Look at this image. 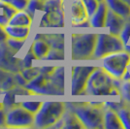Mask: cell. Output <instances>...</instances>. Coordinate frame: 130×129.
I'll use <instances>...</instances> for the list:
<instances>
[{"label":"cell","mask_w":130,"mask_h":129,"mask_svg":"<svg viewBox=\"0 0 130 129\" xmlns=\"http://www.w3.org/2000/svg\"><path fill=\"white\" fill-rule=\"evenodd\" d=\"M7 39H8V34L6 32L5 28L3 26H0V43L6 42Z\"/></svg>","instance_id":"42"},{"label":"cell","mask_w":130,"mask_h":129,"mask_svg":"<svg viewBox=\"0 0 130 129\" xmlns=\"http://www.w3.org/2000/svg\"><path fill=\"white\" fill-rule=\"evenodd\" d=\"M117 114L119 116V118L121 122L122 128L130 129V108L129 106H126L125 103L123 106L119 108L117 111Z\"/></svg>","instance_id":"25"},{"label":"cell","mask_w":130,"mask_h":129,"mask_svg":"<svg viewBox=\"0 0 130 129\" xmlns=\"http://www.w3.org/2000/svg\"><path fill=\"white\" fill-rule=\"evenodd\" d=\"M123 51L126 52V53L130 55V45H128V43L123 44Z\"/></svg>","instance_id":"45"},{"label":"cell","mask_w":130,"mask_h":129,"mask_svg":"<svg viewBox=\"0 0 130 129\" xmlns=\"http://www.w3.org/2000/svg\"><path fill=\"white\" fill-rule=\"evenodd\" d=\"M20 105L29 113L35 115L41 107L42 101H21Z\"/></svg>","instance_id":"29"},{"label":"cell","mask_w":130,"mask_h":129,"mask_svg":"<svg viewBox=\"0 0 130 129\" xmlns=\"http://www.w3.org/2000/svg\"><path fill=\"white\" fill-rule=\"evenodd\" d=\"M125 20L126 19L117 15L116 13L108 9L106 21H105V27H108L111 34L119 36L122 27L124 25Z\"/></svg>","instance_id":"15"},{"label":"cell","mask_w":130,"mask_h":129,"mask_svg":"<svg viewBox=\"0 0 130 129\" xmlns=\"http://www.w3.org/2000/svg\"><path fill=\"white\" fill-rule=\"evenodd\" d=\"M26 89L29 90L31 95H58L59 92L54 88L50 82L49 75L39 73L34 79L27 82Z\"/></svg>","instance_id":"11"},{"label":"cell","mask_w":130,"mask_h":129,"mask_svg":"<svg viewBox=\"0 0 130 129\" xmlns=\"http://www.w3.org/2000/svg\"><path fill=\"white\" fill-rule=\"evenodd\" d=\"M96 66L93 65H76L72 66L71 70V94L86 95L85 87L92 71Z\"/></svg>","instance_id":"9"},{"label":"cell","mask_w":130,"mask_h":129,"mask_svg":"<svg viewBox=\"0 0 130 129\" xmlns=\"http://www.w3.org/2000/svg\"><path fill=\"white\" fill-rule=\"evenodd\" d=\"M4 3L8 4V5L12 6L14 9H16L17 11H22L25 10L27 6V2L28 0H1Z\"/></svg>","instance_id":"33"},{"label":"cell","mask_w":130,"mask_h":129,"mask_svg":"<svg viewBox=\"0 0 130 129\" xmlns=\"http://www.w3.org/2000/svg\"><path fill=\"white\" fill-rule=\"evenodd\" d=\"M130 55L124 51L110 54L101 58L102 69L114 79L121 80L129 64Z\"/></svg>","instance_id":"6"},{"label":"cell","mask_w":130,"mask_h":129,"mask_svg":"<svg viewBox=\"0 0 130 129\" xmlns=\"http://www.w3.org/2000/svg\"><path fill=\"white\" fill-rule=\"evenodd\" d=\"M64 59H65V51L56 50V49H50L49 53L44 57L43 60H45V61H54V60L62 61Z\"/></svg>","instance_id":"27"},{"label":"cell","mask_w":130,"mask_h":129,"mask_svg":"<svg viewBox=\"0 0 130 129\" xmlns=\"http://www.w3.org/2000/svg\"><path fill=\"white\" fill-rule=\"evenodd\" d=\"M108 12V7L105 2H100L98 4L97 9L88 18V21L90 23V27L93 28H102L105 27V21Z\"/></svg>","instance_id":"17"},{"label":"cell","mask_w":130,"mask_h":129,"mask_svg":"<svg viewBox=\"0 0 130 129\" xmlns=\"http://www.w3.org/2000/svg\"><path fill=\"white\" fill-rule=\"evenodd\" d=\"M6 127L29 128L33 127L34 115L19 105L6 111Z\"/></svg>","instance_id":"8"},{"label":"cell","mask_w":130,"mask_h":129,"mask_svg":"<svg viewBox=\"0 0 130 129\" xmlns=\"http://www.w3.org/2000/svg\"><path fill=\"white\" fill-rule=\"evenodd\" d=\"M103 127L106 129H122V125L117 112L108 108H105L103 117Z\"/></svg>","instance_id":"18"},{"label":"cell","mask_w":130,"mask_h":129,"mask_svg":"<svg viewBox=\"0 0 130 129\" xmlns=\"http://www.w3.org/2000/svg\"><path fill=\"white\" fill-rule=\"evenodd\" d=\"M63 125L62 128L64 129H73V128H84L83 124L81 123L80 119L78 118L75 114L70 110L65 109V112L62 115Z\"/></svg>","instance_id":"23"},{"label":"cell","mask_w":130,"mask_h":129,"mask_svg":"<svg viewBox=\"0 0 130 129\" xmlns=\"http://www.w3.org/2000/svg\"><path fill=\"white\" fill-rule=\"evenodd\" d=\"M54 68H55L54 65H44V66H39V72H40L41 74L50 75V74L54 70Z\"/></svg>","instance_id":"39"},{"label":"cell","mask_w":130,"mask_h":129,"mask_svg":"<svg viewBox=\"0 0 130 129\" xmlns=\"http://www.w3.org/2000/svg\"><path fill=\"white\" fill-rule=\"evenodd\" d=\"M50 82L54 88L59 92L60 95L65 94V67L55 66L54 70L49 75Z\"/></svg>","instance_id":"16"},{"label":"cell","mask_w":130,"mask_h":129,"mask_svg":"<svg viewBox=\"0 0 130 129\" xmlns=\"http://www.w3.org/2000/svg\"><path fill=\"white\" fill-rule=\"evenodd\" d=\"M128 106H129V108H130V105H129V104H128Z\"/></svg>","instance_id":"50"},{"label":"cell","mask_w":130,"mask_h":129,"mask_svg":"<svg viewBox=\"0 0 130 129\" xmlns=\"http://www.w3.org/2000/svg\"><path fill=\"white\" fill-rule=\"evenodd\" d=\"M17 54L6 42L0 43V68L13 74L21 72L23 69L22 58L18 57Z\"/></svg>","instance_id":"10"},{"label":"cell","mask_w":130,"mask_h":129,"mask_svg":"<svg viewBox=\"0 0 130 129\" xmlns=\"http://www.w3.org/2000/svg\"><path fill=\"white\" fill-rule=\"evenodd\" d=\"M109 10L113 11L117 15L122 18H128L130 16V6L121 0H104Z\"/></svg>","instance_id":"19"},{"label":"cell","mask_w":130,"mask_h":129,"mask_svg":"<svg viewBox=\"0 0 130 129\" xmlns=\"http://www.w3.org/2000/svg\"><path fill=\"white\" fill-rule=\"evenodd\" d=\"M122 79H123V81H129L130 80V72L129 71H125L124 75L122 77Z\"/></svg>","instance_id":"44"},{"label":"cell","mask_w":130,"mask_h":129,"mask_svg":"<svg viewBox=\"0 0 130 129\" xmlns=\"http://www.w3.org/2000/svg\"><path fill=\"white\" fill-rule=\"evenodd\" d=\"M43 8H44V0H28L27 6L24 11L31 17L32 20H34L35 15H36V12L37 11L43 12Z\"/></svg>","instance_id":"26"},{"label":"cell","mask_w":130,"mask_h":129,"mask_svg":"<svg viewBox=\"0 0 130 129\" xmlns=\"http://www.w3.org/2000/svg\"><path fill=\"white\" fill-rule=\"evenodd\" d=\"M0 11L10 19V18L16 13L17 10L16 9H14L12 6L8 5V4H6V3H4L3 1L0 0Z\"/></svg>","instance_id":"36"},{"label":"cell","mask_w":130,"mask_h":129,"mask_svg":"<svg viewBox=\"0 0 130 129\" xmlns=\"http://www.w3.org/2000/svg\"><path fill=\"white\" fill-rule=\"evenodd\" d=\"M119 90V95L121 96L122 100L126 104L130 105V80L129 81H124L122 84H120Z\"/></svg>","instance_id":"28"},{"label":"cell","mask_w":130,"mask_h":129,"mask_svg":"<svg viewBox=\"0 0 130 129\" xmlns=\"http://www.w3.org/2000/svg\"><path fill=\"white\" fill-rule=\"evenodd\" d=\"M2 95H3V99H2L3 109L7 111L9 109H12V108L20 105L21 102L17 101V97L31 95V93L29 92L28 89H26V87L15 86L14 87H12L11 89L4 92Z\"/></svg>","instance_id":"12"},{"label":"cell","mask_w":130,"mask_h":129,"mask_svg":"<svg viewBox=\"0 0 130 129\" xmlns=\"http://www.w3.org/2000/svg\"><path fill=\"white\" fill-rule=\"evenodd\" d=\"M35 60H37V58L35 57V55L33 54L32 51L29 48L28 51H27L26 53H25V54H24V56L22 58V67H23V68L31 67V66H33V63H34Z\"/></svg>","instance_id":"34"},{"label":"cell","mask_w":130,"mask_h":129,"mask_svg":"<svg viewBox=\"0 0 130 129\" xmlns=\"http://www.w3.org/2000/svg\"><path fill=\"white\" fill-rule=\"evenodd\" d=\"M65 112V103L60 101H44L38 112L34 115L33 127L50 128Z\"/></svg>","instance_id":"3"},{"label":"cell","mask_w":130,"mask_h":129,"mask_svg":"<svg viewBox=\"0 0 130 129\" xmlns=\"http://www.w3.org/2000/svg\"><path fill=\"white\" fill-rule=\"evenodd\" d=\"M128 66H130V60H129V64H128Z\"/></svg>","instance_id":"49"},{"label":"cell","mask_w":130,"mask_h":129,"mask_svg":"<svg viewBox=\"0 0 130 129\" xmlns=\"http://www.w3.org/2000/svg\"><path fill=\"white\" fill-rule=\"evenodd\" d=\"M69 2V14H70L71 24L74 25L76 23L84 22L88 19L87 15V11L82 0H65Z\"/></svg>","instance_id":"13"},{"label":"cell","mask_w":130,"mask_h":129,"mask_svg":"<svg viewBox=\"0 0 130 129\" xmlns=\"http://www.w3.org/2000/svg\"><path fill=\"white\" fill-rule=\"evenodd\" d=\"M96 1H97L98 3H100V2H103L104 0H96Z\"/></svg>","instance_id":"48"},{"label":"cell","mask_w":130,"mask_h":129,"mask_svg":"<svg viewBox=\"0 0 130 129\" xmlns=\"http://www.w3.org/2000/svg\"><path fill=\"white\" fill-rule=\"evenodd\" d=\"M122 2H124V3H126L127 5H129L130 6V0H121Z\"/></svg>","instance_id":"46"},{"label":"cell","mask_w":130,"mask_h":129,"mask_svg":"<svg viewBox=\"0 0 130 129\" xmlns=\"http://www.w3.org/2000/svg\"><path fill=\"white\" fill-rule=\"evenodd\" d=\"M4 28L8 34V37L18 39V40L26 41L30 35V32H31L30 27L28 26H16V25L7 24Z\"/></svg>","instance_id":"20"},{"label":"cell","mask_w":130,"mask_h":129,"mask_svg":"<svg viewBox=\"0 0 130 129\" xmlns=\"http://www.w3.org/2000/svg\"><path fill=\"white\" fill-rule=\"evenodd\" d=\"M125 104V102L123 100H121L120 102H105L104 103V107L108 108V109H111L115 112H117L119 108L121 106H123Z\"/></svg>","instance_id":"38"},{"label":"cell","mask_w":130,"mask_h":129,"mask_svg":"<svg viewBox=\"0 0 130 129\" xmlns=\"http://www.w3.org/2000/svg\"><path fill=\"white\" fill-rule=\"evenodd\" d=\"M120 51H123V43L119 36L111 33H100L97 34L91 60H99L108 54Z\"/></svg>","instance_id":"7"},{"label":"cell","mask_w":130,"mask_h":129,"mask_svg":"<svg viewBox=\"0 0 130 129\" xmlns=\"http://www.w3.org/2000/svg\"><path fill=\"white\" fill-rule=\"evenodd\" d=\"M39 73V66H31L28 68H23L21 71V74L22 75V77L26 80V82L31 81L32 79H34L36 76L38 75Z\"/></svg>","instance_id":"31"},{"label":"cell","mask_w":130,"mask_h":129,"mask_svg":"<svg viewBox=\"0 0 130 129\" xmlns=\"http://www.w3.org/2000/svg\"><path fill=\"white\" fill-rule=\"evenodd\" d=\"M9 18L6 16V15H4L2 12L0 13V26H3L5 27L8 23H9Z\"/></svg>","instance_id":"41"},{"label":"cell","mask_w":130,"mask_h":129,"mask_svg":"<svg viewBox=\"0 0 130 129\" xmlns=\"http://www.w3.org/2000/svg\"><path fill=\"white\" fill-rule=\"evenodd\" d=\"M113 87L114 78L101 67H95L87 82L85 93L87 95H109Z\"/></svg>","instance_id":"5"},{"label":"cell","mask_w":130,"mask_h":129,"mask_svg":"<svg viewBox=\"0 0 130 129\" xmlns=\"http://www.w3.org/2000/svg\"><path fill=\"white\" fill-rule=\"evenodd\" d=\"M96 38V33H73L71 35V59L91 60Z\"/></svg>","instance_id":"2"},{"label":"cell","mask_w":130,"mask_h":129,"mask_svg":"<svg viewBox=\"0 0 130 129\" xmlns=\"http://www.w3.org/2000/svg\"><path fill=\"white\" fill-rule=\"evenodd\" d=\"M72 26H73V27H78V28H80V27L88 28V27H90V23H89L88 19H87V20H85L84 22H79V23H76V24H74V25H72Z\"/></svg>","instance_id":"43"},{"label":"cell","mask_w":130,"mask_h":129,"mask_svg":"<svg viewBox=\"0 0 130 129\" xmlns=\"http://www.w3.org/2000/svg\"><path fill=\"white\" fill-rule=\"evenodd\" d=\"M34 39H42L49 45L50 49L65 51L64 33H37Z\"/></svg>","instance_id":"14"},{"label":"cell","mask_w":130,"mask_h":129,"mask_svg":"<svg viewBox=\"0 0 130 129\" xmlns=\"http://www.w3.org/2000/svg\"><path fill=\"white\" fill-rule=\"evenodd\" d=\"M33 20L31 17L27 14L24 10L22 11H17L9 20L10 25H16V26H28L32 25Z\"/></svg>","instance_id":"21"},{"label":"cell","mask_w":130,"mask_h":129,"mask_svg":"<svg viewBox=\"0 0 130 129\" xmlns=\"http://www.w3.org/2000/svg\"><path fill=\"white\" fill-rule=\"evenodd\" d=\"M30 50L37 60H43V58L49 53L50 47L42 39H33V42L30 46Z\"/></svg>","instance_id":"22"},{"label":"cell","mask_w":130,"mask_h":129,"mask_svg":"<svg viewBox=\"0 0 130 129\" xmlns=\"http://www.w3.org/2000/svg\"><path fill=\"white\" fill-rule=\"evenodd\" d=\"M65 109L70 110L76 115L84 128H104V105L95 106L90 103L65 102Z\"/></svg>","instance_id":"1"},{"label":"cell","mask_w":130,"mask_h":129,"mask_svg":"<svg viewBox=\"0 0 130 129\" xmlns=\"http://www.w3.org/2000/svg\"><path fill=\"white\" fill-rule=\"evenodd\" d=\"M119 37L122 41L123 44H127L130 40V16L126 18L124 22V25L122 27L121 31L119 33Z\"/></svg>","instance_id":"30"},{"label":"cell","mask_w":130,"mask_h":129,"mask_svg":"<svg viewBox=\"0 0 130 129\" xmlns=\"http://www.w3.org/2000/svg\"><path fill=\"white\" fill-rule=\"evenodd\" d=\"M82 2L85 6V9L87 11V15L88 18L95 12L99 4L96 0H82Z\"/></svg>","instance_id":"35"},{"label":"cell","mask_w":130,"mask_h":129,"mask_svg":"<svg viewBox=\"0 0 130 129\" xmlns=\"http://www.w3.org/2000/svg\"><path fill=\"white\" fill-rule=\"evenodd\" d=\"M44 15L40 28H63L65 26L64 0H44Z\"/></svg>","instance_id":"4"},{"label":"cell","mask_w":130,"mask_h":129,"mask_svg":"<svg viewBox=\"0 0 130 129\" xmlns=\"http://www.w3.org/2000/svg\"><path fill=\"white\" fill-rule=\"evenodd\" d=\"M26 41L24 40H18V39H14V38L8 37V39L6 40V43L7 45L16 52L17 54H19L21 51L22 50V48L24 47V44Z\"/></svg>","instance_id":"32"},{"label":"cell","mask_w":130,"mask_h":129,"mask_svg":"<svg viewBox=\"0 0 130 129\" xmlns=\"http://www.w3.org/2000/svg\"><path fill=\"white\" fill-rule=\"evenodd\" d=\"M14 80H15V84L18 86H22V87H25L27 82L26 80L22 77V75L21 74V72H18L14 74Z\"/></svg>","instance_id":"37"},{"label":"cell","mask_w":130,"mask_h":129,"mask_svg":"<svg viewBox=\"0 0 130 129\" xmlns=\"http://www.w3.org/2000/svg\"><path fill=\"white\" fill-rule=\"evenodd\" d=\"M16 86L14 74L0 68V95Z\"/></svg>","instance_id":"24"},{"label":"cell","mask_w":130,"mask_h":129,"mask_svg":"<svg viewBox=\"0 0 130 129\" xmlns=\"http://www.w3.org/2000/svg\"><path fill=\"white\" fill-rule=\"evenodd\" d=\"M6 111L4 109H0V127H6Z\"/></svg>","instance_id":"40"},{"label":"cell","mask_w":130,"mask_h":129,"mask_svg":"<svg viewBox=\"0 0 130 129\" xmlns=\"http://www.w3.org/2000/svg\"><path fill=\"white\" fill-rule=\"evenodd\" d=\"M0 109H3V104H2V102H0Z\"/></svg>","instance_id":"47"}]
</instances>
